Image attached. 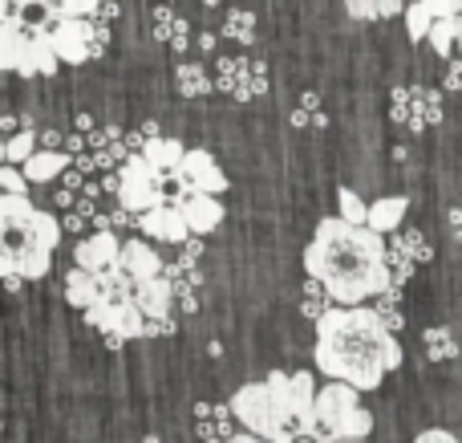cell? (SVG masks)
Listing matches in <instances>:
<instances>
[{"label": "cell", "instance_id": "cell-3", "mask_svg": "<svg viewBox=\"0 0 462 443\" xmlns=\"http://www.w3.org/2000/svg\"><path fill=\"white\" fill-rule=\"evenodd\" d=\"M231 415L247 431L272 443L320 439L317 423V379L312 371H272L263 382H244L231 395Z\"/></svg>", "mask_w": 462, "mask_h": 443}, {"label": "cell", "instance_id": "cell-37", "mask_svg": "<svg viewBox=\"0 0 462 443\" xmlns=\"http://www.w3.org/2000/svg\"><path fill=\"white\" fill-rule=\"evenodd\" d=\"M458 53H462V33H458Z\"/></svg>", "mask_w": 462, "mask_h": 443}, {"label": "cell", "instance_id": "cell-30", "mask_svg": "<svg viewBox=\"0 0 462 443\" xmlns=\"http://www.w3.org/2000/svg\"><path fill=\"white\" fill-rule=\"evenodd\" d=\"M414 443H458V436H450V431H442V428H430V431H422Z\"/></svg>", "mask_w": 462, "mask_h": 443}, {"label": "cell", "instance_id": "cell-34", "mask_svg": "<svg viewBox=\"0 0 462 443\" xmlns=\"http://www.w3.org/2000/svg\"><path fill=\"white\" fill-rule=\"evenodd\" d=\"M183 249H187V257H191V260H199V252H203V244H199V240H187V244H183Z\"/></svg>", "mask_w": 462, "mask_h": 443}, {"label": "cell", "instance_id": "cell-35", "mask_svg": "<svg viewBox=\"0 0 462 443\" xmlns=\"http://www.w3.org/2000/svg\"><path fill=\"white\" fill-rule=\"evenodd\" d=\"M320 443H369V439H328V436H325Z\"/></svg>", "mask_w": 462, "mask_h": 443}, {"label": "cell", "instance_id": "cell-23", "mask_svg": "<svg viewBox=\"0 0 462 443\" xmlns=\"http://www.w3.org/2000/svg\"><path fill=\"white\" fill-rule=\"evenodd\" d=\"M458 33H462V13H455V16H439L434 21V29H430V49L439 57H450L458 49Z\"/></svg>", "mask_w": 462, "mask_h": 443}, {"label": "cell", "instance_id": "cell-26", "mask_svg": "<svg viewBox=\"0 0 462 443\" xmlns=\"http://www.w3.org/2000/svg\"><path fill=\"white\" fill-rule=\"evenodd\" d=\"M337 203H341V216L353 224H369V203L361 200L353 187H337Z\"/></svg>", "mask_w": 462, "mask_h": 443}, {"label": "cell", "instance_id": "cell-12", "mask_svg": "<svg viewBox=\"0 0 462 443\" xmlns=\"http://www.w3.org/2000/svg\"><path fill=\"white\" fill-rule=\"evenodd\" d=\"M462 13V0H410L406 5V33L410 41H426L439 16Z\"/></svg>", "mask_w": 462, "mask_h": 443}, {"label": "cell", "instance_id": "cell-21", "mask_svg": "<svg viewBox=\"0 0 462 443\" xmlns=\"http://www.w3.org/2000/svg\"><path fill=\"white\" fill-rule=\"evenodd\" d=\"M65 155L61 151H53V146H45V151H37V155H29V159L21 163L24 167V175H29V184H49V179H57L65 171Z\"/></svg>", "mask_w": 462, "mask_h": 443}, {"label": "cell", "instance_id": "cell-17", "mask_svg": "<svg viewBox=\"0 0 462 443\" xmlns=\"http://www.w3.org/2000/svg\"><path fill=\"white\" fill-rule=\"evenodd\" d=\"M57 65H61V53H57V41L53 33H32L29 37V57H24V78H53Z\"/></svg>", "mask_w": 462, "mask_h": 443}, {"label": "cell", "instance_id": "cell-5", "mask_svg": "<svg viewBox=\"0 0 462 443\" xmlns=\"http://www.w3.org/2000/svg\"><path fill=\"white\" fill-rule=\"evenodd\" d=\"M317 423H320V436H328V439L374 436V415L361 407V391L341 379H328L317 391Z\"/></svg>", "mask_w": 462, "mask_h": 443}, {"label": "cell", "instance_id": "cell-20", "mask_svg": "<svg viewBox=\"0 0 462 443\" xmlns=\"http://www.w3.org/2000/svg\"><path fill=\"white\" fill-rule=\"evenodd\" d=\"M143 155L154 163L159 171H179V163L187 159V146L179 138H167V135H154L143 143Z\"/></svg>", "mask_w": 462, "mask_h": 443}, {"label": "cell", "instance_id": "cell-4", "mask_svg": "<svg viewBox=\"0 0 462 443\" xmlns=\"http://www.w3.org/2000/svg\"><path fill=\"white\" fill-rule=\"evenodd\" d=\"M57 240H61V220L53 212L32 208L29 195L0 192V273L41 281L53 265Z\"/></svg>", "mask_w": 462, "mask_h": 443}, {"label": "cell", "instance_id": "cell-9", "mask_svg": "<svg viewBox=\"0 0 462 443\" xmlns=\"http://www.w3.org/2000/svg\"><path fill=\"white\" fill-rule=\"evenodd\" d=\"M53 41L65 65H81L89 61V53H97V29L86 16H61L53 24Z\"/></svg>", "mask_w": 462, "mask_h": 443}, {"label": "cell", "instance_id": "cell-32", "mask_svg": "<svg viewBox=\"0 0 462 443\" xmlns=\"http://www.w3.org/2000/svg\"><path fill=\"white\" fill-rule=\"evenodd\" d=\"M447 86H450V90H458V94H462V61H455V65L447 70Z\"/></svg>", "mask_w": 462, "mask_h": 443}, {"label": "cell", "instance_id": "cell-24", "mask_svg": "<svg viewBox=\"0 0 462 443\" xmlns=\"http://www.w3.org/2000/svg\"><path fill=\"white\" fill-rule=\"evenodd\" d=\"M422 346H426V354H430L434 363H450V358H458V342H455V334L442 330V325H434V330H426V334H422Z\"/></svg>", "mask_w": 462, "mask_h": 443}, {"label": "cell", "instance_id": "cell-7", "mask_svg": "<svg viewBox=\"0 0 462 443\" xmlns=\"http://www.w3.org/2000/svg\"><path fill=\"white\" fill-rule=\"evenodd\" d=\"M159 175L162 171L154 167L146 155H130V159L122 163V171H118V179H122L118 203L122 208H130V212H146V208H154V203H162L167 195H162Z\"/></svg>", "mask_w": 462, "mask_h": 443}, {"label": "cell", "instance_id": "cell-11", "mask_svg": "<svg viewBox=\"0 0 462 443\" xmlns=\"http://www.w3.org/2000/svg\"><path fill=\"white\" fill-rule=\"evenodd\" d=\"M122 244L126 240H122L114 228H97V232L86 236V240H78V249H73V265L102 273V269H110V265L122 260Z\"/></svg>", "mask_w": 462, "mask_h": 443}, {"label": "cell", "instance_id": "cell-15", "mask_svg": "<svg viewBox=\"0 0 462 443\" xmlns=\"http://www.w3.org/2000/svg\"><path fill=\"white\" fill-rule=\"evenodd\" d=\"M29 37L32 33L21 29V16H5L0 24V65L8 73H21L24 70V57H29Z\"/></svg>", "mask_w": 462, "mask_h": 443}, {"label": "cell", "instance_id": "cell-33", "mask_svg": "<svg viewBox=\"0 0 462 443\" xmlns=\"http://www.w3.org/2000/svg\"><path fill=\"white\" fill-rule=\"evenodd\" d=\"M227 443H272V439H263V436H255V431L244 428V431H236V436H231Z\"/></svg>", "mask_w": 462, "mask_h": 443}, {"label": "cell", "instance_id": "cell-27", "mask_svg": "<svg viewBox=\"0 0 462 443\" xmlns=\"http://www.w3.org/2000/svg\"><path fill=\"white\" fill-rule=\"evenodd\" d=\"M37 135H32V130H21V135H13L5 143V163H16V167H21L24 159H29V155H37Z\"/></svg>", "mask_w": 462, "mask_h": 443}, {"label": "cell", "instance_id": "cell-29", "mask_svg": "<svg viewBox=\"0 0 462 443\" xmlns=\"http://www.w3.org/2000/svg\"><path fill=\"white\" fill-rule=\"evenodd\" d=\"M94 8H97V0H61V16H86Z\"/></svg>", "mask_w": 462, "mask_h": 443}, {"label": "cell", "instance_id": "cell-19", "mask_svg": "<svg viewBox=\"0 0 462 443\" xmlns=\"http://www.w3.org/2000/svg\"><path fill=\"white\" fill-rule=\"evenodd\" d=\"M406 208H410V200L406 195H385V200H377V203H369V228H377V232H398L402 228V220H406Z\"/></svg>", "mask_w": 462, "mask_h": 443}, {"label": "cell", "instance_id": "cell-14", "mask_svg": "<svg viewBox=\"0 0 462 443\" xmlns=\"http://www.w3.org/2000/svg\"><path fill=\"white\" fill-rule=\"evenodd\" d=\"M134 297L138 306H143L146 317H171V306H175V285H171V277H151V281H138L134 285Z\"/></svg>", "mask_w": 462, "mask_h": 443}, {"label": "cell", "instance_id": "cell-10", "mask_svg": "<svg viewBox=\"0 0 462 443\" xmlns=\"http://www.w3.org/2000/svg\"><path fill=\"white\" fill-rule=\"evenodd\" d=\"M138 228H143L151 240H167V244H187L191 240V224H187V216H183V203H171V200H162V203H154V208H146L143 216H138Z\"/></svg>", "mask_w": 462, "mask_h": 443}, {"label": "cell", "instance_id": "cell-1", "mask_svg": "<svg viewBox=\"0 0 462 443\" xmlns=\"http://www.w3.org/2000/svg\"><path fill=\"white\" fill-rule=\"evenodd\" d=\"M304 273L317 277L337 306H365L393 285L385 236L345 216H325L304 249Z\"/></svg>", "mask_w": 462, "mask_h": 443}, {"label": "cell", "instance_id": "cell-6", "mask_svg": "<svg viewBox=\"0 0 462 443\" xmlns=\"http://www.w3.org/2000/svg\"><path fill=\"white\" fill-rule=\"evenodd\" d=\"M86 322L94 330H102L110 338V346H122V342L146 338V314L138 306V297H97L89 309H81Z\"/></svg>", "mask_w": 462, "mask_h": 443}, {"label": "cell", "instance_id": "cell-31", "mask_svg": "<svg viewBox=\"0 0 462 443\" xmlns=\"http://www.w3.org/2000/svg\"><path fill=\"white\" fill-rule=\"evenodd\" d=\"M183 90H195V94H203V90H208V81H203L199 70H183Z\"/></svg>", "mask_w": 462, "mask_h": 443}, {"label": "cell", "instance_id": "cell-18", "mask_svg": "<svg viewBox=\"0 0 462 443\" xmlns=\"http://www.w3.org/2000/svg\"><path fill=\"white\" fill-rule=\"evenodd\" d=\"M97 297H102V281H97V273L94 269L73 265L69 273H65V301L78 306V309H89Z\"/></svg>", "mask_w": 462, "mask_h": 443}, {"label": "cell", "instance_id": "cell-2", "mask_svg": "<svg viewBox=\"0 0 462 443\" xmlns=\"http://www.w3.org/2000/svg\"><path fill=\"white\" fill-rule=\"evenodd\" d=\"M398 330L377 314V306H333L317 317L312 363L325 379L353 382L357 391H377L385 374L402 366Z\"/></svg>", "mask_w": 462, "mask_h": 443}, {"label": "cell", "instance_id": "cell-13", "mask_svg": "<svg viewBox=\"0 0 462 443\" xmlns=\"http://www.w3.org/2000/svg\"><path fill=\"white\" fill-rule=\"evenodd\" d=\"M179 203H183V216H187V224H191L195 236H208V232H216V228L224 224V203H219V195L187 192Z\"/></svg>", "mask_w": 462, "mask_h": 443}, {"label": "cell", "instance_id": "cell-8", "mask_svg": "<svg viewBox=\"0 0 462 443\" xmlns=\"http://www.w3.org/2000/svg\"><path fill=\"white\" fill-rule=\"evenodd\" d=\"M171 175L179 179L183 195H187V192H211V195L227 192V175H224V167H219L216 155L203 151V146L187 151V159L179 163V171H171Z\"/></svg>", "mask_w": 462, "mask_h": 443}, {"label": "cell", "instance_id": "cell-36", "mask_svg": "<svg viewBox=\"0 0 462 443\" xmlns=\"http://www.w3.org/2000/svg\"><path fill=\"white\" fill-rule=\"evenodd\" d=\"M5 16H16V0H8V13Z\"/></svg>", "mask_w": 462, "mask_h": 443}, {"label": "cell", "instance_id": "cell-25", "mask_svg": "<svg viewBox=\"0 0 462 443\" xmlns=\"http://www.w3.org/2000/svg\"><path fill=\"white\" fill-rule=\"evenodd\" d=\"M191 269H195L191 257H187V260H175V265H167V277H171V285H175V293H183V297H187L183 309H195L191 289L199 285V273H191Z\"/></svg>", "mask_w": 462, "mask_h": 443}, {"label": "cell", "instance_id": "cell-16", "mask_svg": "<svg viewBox=\"0 0 462 443\" xmlns=\"http://www.w3.org/2000/svg\"><path fill=\"white\" fill-rule=\"evenodd\" d=\"M118 265L126 269L130 277H134V285L167 273V269H162V257H159V252H154L146 240H126V244H122V260H118Z\"/></svg>", "mask_w": 462, "mask_h": 443}, {"label": "cell", "instance_id": "cell-28", "mask_svg": "<svg viewBox=\"0 0 462 443\" xmlns=\"http://www.w3.org/2000/svg\"><path fill=\"white\" fill-rule=\"evenodd\" d=\"M0 192H16V195L29 192V175H24V167L5 163V167H0Z\"/></svg>", "mask_w": 462, "mask_h": 443}, {"label": "cell", "instance_id": "cell-22", "mask_svg": "<svg viewBox=\"0 0 462 443\" xmlns=\"http://www.w3.org/2000/svg\"><path fill=\"white\" fill-rule=\"evenodd\" d=\"M353 21H382V16H406V0H345Z\"/></svg>", "mask_w": 462, "mask_h": 443}]
</instances>
